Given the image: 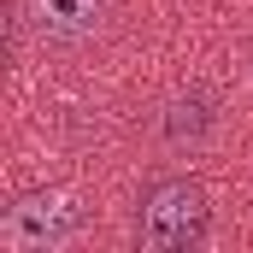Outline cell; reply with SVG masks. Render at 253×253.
<instances>
[{"instance_id":"6da1fadb","label":"cell","mask_w":253,"mask_h":253,"mask_svg":"<svg viewBox=\"0 0 253 253\" xmlns=\"http://www.w3.org/2000/svg\"><path fill=\"white\" fill-rule=\"evenodd\" d=\"M206 224H212L206 189H200L194 177H159L153 189L141 194L135 242L147 253H194L206 242Z\"/></svg>"},{"instance_id":"7a4b0ae2","label":"cell","mask_w":253,"mask_h":253,"mask_svg":"<svg viewBox=\"0 0 253 253\" xmlns=\"http://www.w3.org/2000/svg\"><path fill=\"white\" fill-rule=\"evenodd\" d=\"M83 236V206L65 189H30L0 212V253H59Z\"/></svg>"},{"instance_id":"3957f363","label":"cell","mask_w":253,"mask_h":253,"mask_svg":"<svg viewBox=\"0 0 253 253\" xmlns=\"http://www.w3.org/2000/svg\"><path fill=\"white\" fill-rule=\"evenodd\" d=\"M24 18H30L36 36L77 47V42H94V36L106 30L112 0H24Z\"/></svg>"},{"instance_id":"277c9868","label":"cell","mask_w":253,"mask_h":253,"mask_svg":"<svg viewBox=\"0 0 253 253\" xmlns=\"http://www.w3.org/2000/svg\"><path fill=\"white\" fill-rule=\"evenodd\" d=\"M206 129H212V94L206 88H189L165 106V141L171 147H200Z\"/></svg>"}]
</instances>
